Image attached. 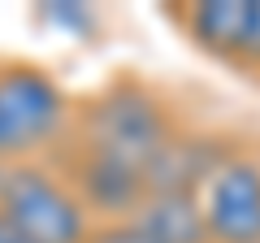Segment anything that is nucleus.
<instances>
[{
  "instance_id": "nucleus-1",
  "label": "nucleus",
  "mask_w": 260,
  "mask_h": 243,
  "mask_svg": "<svg viewBox=\"0 0 260 243\" xmlns=\"http://www.w3.org/2000/svg\"><path fill=\"white\" fill-rule=\"evenodd\" d=\"M70 122V100L48 70L9 61L0 66V169L30 165Z\"/></svg>"
},
{
  "instance_id": "nucleus-8",
  "label": "nucleus",
  "mask_w": 260,
  "mask_h": 243,
  "mask_svg": "<svg viewBox=\"0 0 260 243\" xmlns=\"http://www.w3.org/2000/svg\"><path fill=\"white\" fill-rule=\"evenodd\" d=\"M0 243H30V239H22V234L13 230V226L5 222V217H0Z\"/></svg>"
},
{
  "instance_id": "nucleus-3",
  "label": "nucleus",
  "mask_w": 260,
  "mask_h": 243,
  "mask_svg": "<svg viewBox=\"0 0 260 243\" xmlns=\"http://www.w3.org/2000/svg\"><path fill=\"white\" fill-rule=\"evenodd\" d=\"M0 217L30 243H87L91 234L78 191L35 161L0 169Z\"/></svg>"
},
{
  "instance_id": "nucleus-5",
  "label": "nucleus",
  "mask_w": 260,
  "mask_h": 243,
  "mask_svg": "<svg viewBox=\"0 0 260 243\" xmlns=\"http://www.w3.org/2000/svg\"><path fill=\"white\" fill-rule=\"evenodd\" d=\"M182 26L204 52L234 66H260V0H200L182 9Z\"/></svg>"
},
{
  "instance_id": "nucleus-4",
  "label": "nucleus",
  "mask_w": 260,
  "mask_h": 243,
  "mask_svg": "<svg viewBox=\"0 0 260 243\" xmlns=\"http://www.w3.org/2000/svg\"><path fill=\"white\" fill-rule=\"evenodd\" d=\"M208 243H260V165L225 157L195 191Z\"/></svg>"
},
{
  "instance_id": "nucleus-6",
  "label": "nucleus",
  "mask_w": 260,
  "mask_h": 243,
  "mask_svg": "<svg viewBox=\"0 0 260 243\" xmlns=\"http://www.w3.org/2000/svg\"><path fill=\"white\" fill-rule=\"evenodd\" d=\"M130 222H139L156 243H208L200 200L186 191H152L130 213Z\"/></svg>"
},
{
  "instance_id": "nucleus-2",
  "label": "nucleus",
  "mask_w": 260,
  "mask_h": 243,
  "mask_svg": "<svg viewBox=\"0 0 260 243\" xmlns=\"http://www.w3.org/2000/svg\"><path fill=\"white\" fill-rule=\"evenodd\" d=\"M169 139H174L169 113L143 87H113L83 117V152L121 161V165L139 169L143 178H148L152 161L169 148Z\"/></svg>"
},
{
  "instance_id": "nucleus-7",
  "label": "nucleus",
  "mask_w": 260,
  "mask_h": 243,
  "mask_svg": "<svg viewBox=\"0 0 260 243\" xmlns=\"http://www.w3.org/2000/svg\"><path fill=\"white\" fill-rule=\"evenodd\" d=\"M87 243H156V239H152L139 222L121 217V222H109V226H91Z\"/></svg>"
}]
</instances>
